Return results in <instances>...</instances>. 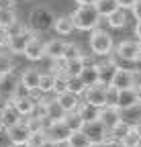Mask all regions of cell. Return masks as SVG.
<instances>
[{
	"label": "cell",
	"instance_id": "cell-1",
	"mask_svg": "<svg viewBox=\"0 0 141 147\" xmlns=\"http://www.w3.org/2000/svg\"><path fill=\"white\" fill-rule=\"evenodd\" d=\"M72 18H74L76 29H80V31H94V29H98L102 16H100L96 4H80L72 12Z\"/></svg>",
	"mask_w": 141,
	"mask_h": 147
},
{
	"label": "cell",
	"instance_id": "cell-2",
	"mask_svg": "<svg viewBox=\"0 0 141 147\" xmlns=\"http://www.w3.org/2000/svg\"><path fill=\"white\" fill-rule=\"evenodd\" d=\"M115 43H113V37L102 31V29H94L92 35H90V51L98 57H104V55H109L113 51Z\"/></svg>",
	"mask_w": 141,
	"mask_h": 147
},
{
	"label": "cell",
	"instance_id": "cell-3",
	"mask_svg": "<svg viewBox=\"0 0 141 147\" xmlns=\"http://www.w3.org/2000/svg\"><path fill=\"white\" fill-rule=\"evenodd\" d=\"M84 133L90 137L92 145H107L109 137H111V129L104 125L100 119H94V121H88L84 123Z\"/></svg>",
	"mask_w": 141,
	"mask_h": 147
},
{
	"label": "cell",
	"instance_id": "cell-4",
	"mask_svg": "<svg viewBox=\"0 0 141 147\" xmlns=\"http://www.w3.org/2000/svg\"><path fill=\"white\" fill-rule=\"evenodd\" d=\"M72 135V129H69L63 121H55L49 123L47 127V145H67V139Z\"/></svg>",
	"mask_w": 141,
	"mask_h": 147
},
{
	"label": "cell",
	"instance_id": "cell-5",
	"mask_svg": "<svg viewBox=\"0 0 141 147\" xmlns=\"http://www.w3.org/2000/svg\"><path fill=\"white\" fill-rule=\"evenodd\" d=\"M107 94H109V86H104V84L98 82L94 86H88L82 96H84L86 102H92V104L104 108V106H107Z\"/></svg>",
	"mask_w": 141,
	"mask_h": 147
},
{
	"label": "cell",
	"instance_id": "cell-6",
	"mask_svg": "<svg viewBox=\"0 0 141 147\" xmlns=\"http://www.w3.org/2000/svg\"><path fill=\"white\" fill-rule=\"evenodd\" d=\"M8 133H10L14 145H27V141H29L31 135H33V129H31V125H29L27 121H19L16 125H12V127L8 129Z\"/></svg>",
	"mask_w": 141,
	"mask_h": 147
},
{
	"label": "cell",
	"instance_id": "cell-7",
	"mask_svg": "<svg viewBox=\"0 0 141 147\" xmlns=\"http://www.w3.org/2000/svg\"><path fill=\"white\" fill-rule=\"evenodd\" d=\"M117 55L125 61H139L141 59V51H139V41H123L117 47Z\"/></svg>",
	"mask_w": 141,
	"mask_h": 147
},
{
	"label": "cell",
	"instance_id": "cell-8",
	"mask_svg": "<svg viewBox=\"0 0 141 147\" xmlns=\"http://www.w3.org/2000/svg\"><path fill=\"white\" fill-rule=\"evenodd\" d=\"M31 39H33V35L29 31L27 33H21V35H12V37L6 39V47H8L10 53H23L25 55V49L31 43Z\"/></svg>",
	"mask_w": 141,
	"mask_h": 147
},
{
	"label": "cell",
	"instance_id": "cell-9",
	"mask_svg": "<svg viewBox=\"0 0 141 147\" xmlns=\"http://www.w3.org/2000/svg\"><path fill=\"white\" fill-rule=\"evenodd\" d=\"M115 88L119 90H125V88H135V74L127 67H119L117 74H115V78H113V84Z\"/></svg>",
	"mask_w": 141,
	"mask_h": 147
},
{
	"label": "cell",
	"instance_id": "cell-10",
	"mask_svg": "<svg viewBox=\"0 0 141 147\" xmlns=\"http://www.w3.org/2000/svg\"><path fill=\"white\" fill-rule=\"evenodd\" d=\"M98 65V78H100V84L104 86H111L113 84V78L119 69V65L113 61V59H104L102 63H96Z\"/></svg>",
	"mask_w": 141,
	"mask_h": 147
},
{
	"label": "cell",
	"instance_id": "cell-11",
	"mask_svg": "<svg viewBox=\"0 0 141 147\" xmlns=\"http://www.w3.org/2000/svg\"><path fill=\"white\" fill-rule=\"evenodd\" d=\"M19 84H21V78L14 76L12 71L4 74V76H0V94L12 98L14 92H16V88H19Z\"/></svg>",
	"mask_w": 141,
	"mask_h": 147
},
{
	"label": "cell",
	"instance_id": "cell-12",
	"mask_svg": "<svg viewBox=\"0 0 141 147\" xmlns=\"http://www.w3.org/2000/svg\"><path fill=\"white\" fill-rule=\"evenodd\" d=\"M121 121H125L127 125H131L133 129L141 125V102L127 106V108H121Z\"/></svg>",
	"mask_w": 141,
	"mask_h": 147
},
{
	"label": "cell",
	"instance_id": "cell-13",
	"mask_svg": "<svg viewBox=\"0 0 141 147\" xmlns=\"http://www.w3.org/2000/svg\"><path fill=\"white\" fill-rule=\"evenodd\" d=\"M55 100L65 108V113H74V110H78V106H80V96L74 94V92H69V90H63L59 94H55Z\"/></svg>",
	"mask_w": 141,
	"mask_h": 147
},
{
	"label": "cell",
	"instance_id": "cell-14",
	"mask_svg": "<svg viewBox=\"0 0 141 147\" xmlns=\"http://www.w3.org/2000/svg\"><path fill=\"white\" fill-rule=\"evenodd\" d=\"M25 57L31 59V61H39L41 57H45V41L37 39V37H33L31 43H29L27 49H25Z\"/></svg>",
	"mask_w": 141,
	"mask_h": 147
},
{
	"label": "cell",
	"instance_id": "cell-15",
	"mask_svg": "<svg viewBox=\"0 0 141 147\" xmlns=\"http://www.w3.org/2000/svg\"><path fill=\"white\" fill-rule=\"evenodd\" d=\"M10 104L16 108V113H19L23 119L31 117L33 115V110H35V100L31 96H19V98H12Z\"/></svg>",
	"mask_w": 141,
	"mask_h": 147
},
{
	"label": "cell",
	"instance_id": "cell-16",
	"mask_svg": "<svg viewBox=\"0 0 141 147\" xmlns=\"http://www.w3.org/2000/svg\"><path fill=\"white\" fill-rule=\"evenodd\" d=\"M100 121L107 125L109 129H113L117 123H121V108H117V106H104V108H100Z\"/></svg>",
	"mask_w": 141,
	"mask_h": 147
},
{
	"label": "cell",
	"instance_id": "cell-17",
	"mask_svg": "<svg viewBox=\"0 0 141 147\" xmlns=\"http://www.w3.org/2000/svg\"><path fill=\"white\" fill-rule=\"evenodd\" d=\"M137 102H139V98H137V90L135 88L119 90V98H117V106L119 108H127V106H133Z\"/></svg>",
	"mask_w": 141,
	"mask_h": 147
},
{
	"label": "cell",
	"instance_id": "cell-18",
	"mask_svg": "<svg viewBox=\"0 0 141 147\" xmlns=\"http://www.w3.org/2000/svg\"><path fill=\"white\" fill-rule=\"evenodd\" d=\"M78 113H80V117L84 119V123H88V121L100 119V106L84 100V102H80V106H78Z\"/></svg>",
	"mask_w": 141,
	"mask_h": 147
},
{
	"label": "cell",
	"instance_id": "cell-19",
	"mask_svg": "<svg viewBox=\"0 0 141 147\" xmlns=\"http://www.w3.org/2000/svg\"><path fill=\"white\" fill-rule=\"evenodd\" d=\"M0 117H2V127L4 129H10L12 125H16L23 117L16 113V108L12 106V104H8V106H4L2 110H0Z\"/></svg>",
	"mask_w": 141,
	"mask_h": 147
},
{
	"label": "cell",
	"instance_id": "cell-20",
	"mask_svg": "<svg viewBox=\"0 0 141 147\" xmlns=\"http://www.w3.org/2000/svg\"><path fill=\"white\" fill-rule=\"evenodd\" d=\"M65 108L57 102V100H47V119L49 123H55V121H63L65 119Z\"/></svg>",
	"mask_w": 141,
	"mask_h": 147
},
{
	"label": "cell",
	"instance_id": "cell-21",
	"mask_svg": "<svg viewBox=\"0 0 141 147\" xmlns=\"http://www.w3.org/2000/svg\"><path fill=\"white\" fill-rule=\"evenodd\" d=\"M63 49H65V43L59 41V39H51L45 43V55L51 59H61V55H63Z\"/></svg>",
	"mask_w": 141,
	"mask_h": 147
},
{
	"label": "cell",
	"instance_id": "cell-22",
	"mask_svg": "<svg viewBox=\"0 0 141 147\" xmlns=\"http://www.w3.org/2000/svg\"><path fill=\"white\" fill-rule=\"evenodd\" d=\"M21 82H23L27 88H31V90L39 88V82H41V71H39V69H35V67L25 69V71H23V76H21Z\"/></svg>",
	"mask_w": 141,
	"mask_h": 147
},
{
	"label": "cell",
	"instance_id": "cell-23",
	"mask_svg": "<svg viewBox=\"0 0 141 147\" xmlns=\"http://www.w3.org/2000/svg\"><path fill=\"white\" fill-rule=\"evenodd\" d=\"M80 78L84 80L86 86L98 84V82H100V78H98V65H96V63H86V67H84L82 74H80Z\"/></svg>",
	"mask_w": 141,
	"mask_h": 147
},
{
	"label": "cell",
	"instance_id": "cell-24",
	"mask_svg": "<svg viewBox=\"0 0 141 147\" xmlns=\"http://www.w3.org/2000/svg\"><path fill=\"white\" fill-rule=\"evenodd\" d=\"M67 145L69 147H90L92 141L84 133V129H78V131H72V135H69V139H67Z\"/></svg>",
	"mask_w": 141,
	"mask_h": 147
},
{
	"label": "cell",
	"instance_id": "cell-25",
	"mask_svg": "<svg viewBox=\"0 0 141 147\" xmlns=\"http://www.w3.org/2000/svg\"><path fill=\"white\" fill-rule=\"evenodd\" d=\"M53 29H55V33H57V35H69V33L76 29L74 18H72V16H59V18H55Z\"/></svg>",
	"mask_w": 141,
	"mask_h": 147
},
{
	"label": "cell",
	"instance_id": "cell-26",
	"mask_svg": "<svg viewBox=\"0 0 141 147\" xmlns=\"http://www.w3.org/2000/svg\"><path fill=\"white\" fill-rule=\"evenodd\" d=\"M86 63H90V61H88L84 55H80L76 59H69V61H65V74L67 76H80L82 69L86 67Z\"/></svg>",
	"mask_w": 141,
	"mask_h": 147
},
{
	"label": "cell",
	"instance_id": "cell-27",
	"mask_svg": "<svg viewBox=\"0 0 141 147\" xmlns=\"http://www.w3.org/2000/svg\"><path fill=\"white\" fill-rule=\"evenodd\" d=\"M107 21H109V25H111L113 29H123V27H125V23H127V12H125V8H117L113 14L107 16Z\"/></svg>",
	"mask_w": 141,
	"mask_h": 147
},
{
	"label": "cell",
	"instance_id": "cell-28",
	"mask_svg": "<svg viewBox=\"0 0 141 147\" xmlns=\"http://www.w3.org/2000/svg\"><path fill=\"white\" fill-rule=\"evenodd\" d=\"M96 8H98V12H100L102 18H107L109 14H113V12H115L117 8H121V6H119L117 0H98V2H96Z\"/></svg>",
	"mask_w": 141,
	"mask_h": 147
},
{
	"label": "cell",
	"instance_id": "cell-29",
	"mask_svg": "<svg viewBox=\"0 0 141 147\" xmlns=\"http://www.w3.org/2000/svg\"><path fill=\"white\" fill-rule=\"evenodd\" d=\"M86 84H84V80L80 78V76H67V90L69 92H74V94H78V96H82L84 92H86Z\"/></svg>",
	"mask_w": 141,
	"mask_h": 147
},
{
	"label": "cell",
	"instance_id": "cell-30",
	"mask_svg": "<svg viewBox=\"0 0 141 147\" xmlns=\"http://www.w3.org/2000/svg\"><path fill=\"white\" fill-rule=\"evenodd\" d=\"M131 129H133L131 125H127L125 121H121V123H117V125L111 129V137L117 139V141H121V145H123V139L127 137V133L131 131Z\"/></svg>",
	"mask_w": 141,
	"mask_h": 147
},
{
	"label": "cell",
	"instance_id": "cell-31",
	"mask_svg": "<svg viewBox=\"0 0 141 147\" xmlns=\"http://www.w3.org/2000/svg\"><path fill=\"white\" fill-rule=\"evenodd\" d=\"M12 23H16V12L10 8V6H0V25H2V29L10 27Z\"/></svg>",
	"mask_w": 141,
	"mask_h": 147
},
{
	"label": "cell",
	"instance_id": "cell-32",
	"mask_svg": "<svg viewBox=\"0 0 141 147\" xmlns=\"http://www.w3.org/2000/svg\"><path fill=\"white\" fill-rule=\"evenodd\" d=\"M53 88H55V74H53V71H45V74H41L39 90L45 94V92H53Z\"/></svg>",
	"mask_w": 141,
	"mask_h": 147
},
{
	"label": "cell",
	"instance_id": "cell-33",
	"mask_svg": "<svg viewBox=\"0 0 141 147\" xmlns=\"http://www.w3.org/2000/svg\"><path fill=\"white\" fill-rule=\"evenodd\" d=\"M63 123L72 129V131H78V129H82L84 127V119L80 117V113L78 110H74V113H67L65 115V119H63Z\"/></svg>",
	"mask_w": 141,
	"mask_h": 147
},
{
	"label": "cell",
	"instance_id": "cell-34",
	"mask_svg": "<svg viewBox=\"0 0 141 147\" xmlns=\"http://www.w3.org/2000/svg\"><path fill=\"white\" fill-rule=\"evenodd\" d=\"M47 131H33V135H31V139L27 141V145L29 147H43V145H47Z\"/></svg>",
	"mask_w": 141,
	"mask_h": 147
},
{
	"label": "cell",
	"instance_id": "cell-35",
	"mask_svg": "<svg viewBox=\"0 0 141 147\" xmlns=\"http://www.w3.org/2000/svg\"><path fill=\"white\" fill-rule=\"evenodd\" d=\"M80 47L76 45V43H65V49H63V55H61V59H65V61H69V59H76V57H80Z\"/></svg>",
	"mask_w": 141,
	"mask_h": 147
},
{
	"label": "cell",
	"instance_id": "cell-36",
	"mask_svg": "<svg viewBox=\"0 0 141 147\" xmlns=\"http://www.w3.org/2000/svg\"><path fill=\"white\" fill-rule=\"evenodd\" d=\"M123 145H125V147H137V145H141V137H139V133L135 131V129H131V131L127 133V137L123 139Z\"/></svg>",
	"mask_w": 141,
	"mask_h": 147
},
{
	"label": "cell",
	"instance_id": "cell-37",
	"mask_svg": "<svg viewBox=\"0 0 141 147\" xmlns=\"http://www.w3.org/2000/svg\"><path fill=\"white\" fill-rule=\"evenodd\" d=\"M12 67H14L12 59L8 57V55H2V53H0V76H4V74L12 71Z\"/></svg>",
	"mask_w": 141,
	"mask_h": 147
},
{
	"label": "cell",
	"instance_id": "cell-38",
	"mask_svg": "<svg viewBox=\"0 0 141 147\" xmlns=\"http://www.w3.org/2000/svg\"><path fill=\"white\" fill-rule=\"evenodd\" d=\"M4 31H6V35H8V37H12V35H21V33H27L29 29H27L23 23H19V21H16V23H12L10 27H6Z\"/></svg>",
	"mask_w": 141,
	"mask_h": 147
},
{
	"label": "cell",
	"instance_id": "cell-39",
	"mask_svg": "<svg viewBox=\"0 0 141 147\" xmlns=\"http://www.w3.org/2000/svg\"><path fill=\"white\" fill-rule=\"evenodd\" d=\"M117 98H119V88L109 86V94H107V106H117ZM119 108V106H117Z\"/></svg>",
	"mask_w": 141,
	"mask_h": 147
},
{
	"label": "cell",
	"instance_id": "cell-40",
	"mask_svg": "<svg viewBox=\"0 0 141 147\" xmlns=\"http://www.w3.org/2000/svg\"><path fill=\"white\" fill-rule=\"evenodd\" d=\"M4 145H14V143H12V137L8 133V129L0 127V147H4Z\"/></svg>",
	"mask_w": 141,
	"mask_h": 147
},
{
	"label": "cell",
	"instance_id": "cell-41",
	"mask_svg": "<svg viewBox=\"0 0 141 147\" xmlns=\"http://www.w3.org/2000/svg\"><path fill=\"white\" fill-rule=\"evenodd\" d=\"M131 10H133V16L137 18V21H141V0H137V2L133 4Z\"/></svg>",
	"mask_w": 141,
	"mask_h": 147
},
{
	"label": "cell",
	"instance_id": "cell-42",
	"mask_svg": "<svg viewBox=\"0 0 141 147\" xmlns=\"http://www.w3.org/2000/svg\"><path fill=\"white\" fill-rule=\"evenodd\" d=\"M117 2H119L121 8H125V10H127V8H133V4L137 2V0H117Z\"/></svg>",
	"mask_w": 141,
	"mask_h": 147
},
{
	"label": "cell",
	"instance_id": "cell-43",
	"mask_svg": "<svg viewBox=\"0 0 141 147\" xmlns=\"http://www.w3.org/2000/svg\"><path fill=\"white\" fill-rule=\"evenodd\" d=\"M135 35H137V39H141V21H137V25H135Z\"/></svg>",
	"mask_w": 141,
	"mask_h": 147
},
{
	"label": "cell",
	"instance_id": "cell-44",
	"mask_svg": "<svg viewBox=\"0 0 141 147\" xmlns=\"http://www.w3.org/2000/svg\"><path fill=\"white\" fill-rule=\"evenodd\" d=\"M76 2H78V4H96L98 0H76Z\"/></svg>",
	"mask_w": 141,
	"mask_h": 147
},
{
	"label": "cell",
	"instance_id": "cell-45",
	"mask_svg": "<svg viewBox=\"0 0 141 147\" xmlns=\"http://www.w3.org/2000/svg\"><path fill=\"white\" fill-rule=\"evenodd\" d=\"M135 90H137V98H139V102H141V84L135 86Z\"/></svg>",
	"mask_w": 141,
	"mask_h": 147
},
{
	"label": "cell",
	"instance_id": "cell-46",
	"mask_svg": "<svg viewBox=\"0 0 141 147\" xmlns=\"http://www.w3.org/2000/svg\"><path fill=\"white\" fill-rule=\"evenodd\" d=\"M139 51H141V39H139Z\"/></svg>",
	"mask_w": 141,
	"mask_h": 147
},
{
	"label": "cell",
	"instance_id": "cell-47",
	"mask_svg": "<svg viewBox=\"0 0 141 147\" xmlns=\"http://www.w3.org/2000/svg\"><path fill=\"white\" fill-rule=\"evenodd\" d=\"M0 127H2V117H0Z\"/></svg>",
	"mask_w": 141,
	"mask_h": 147
},
{
	"label": "cell",
	"instance_id": "cell-48",
	"mask_svg": "<svg viewBox=\"0 0 141 147\" xmlns=\"http://www.w3.org/2000/svg\"><path fill=\"white\" fill-rule=\"evenodd\" d=\"M0 31H2V25H0Z\"/></svg>",
	"mask_w": 141,
	"mask_h": 147
}]
</instances>
